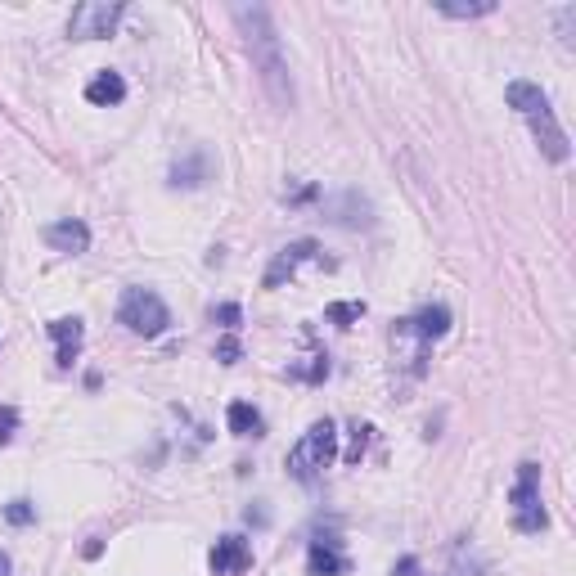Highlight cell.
Returning a JSON list of instances; mask_svg holds the SVG:
<instances>
[{"label":"cell","mask_w":576,"mask_h":576,"mask_svg":"<svg viewBox=\"0 0 576 576\" xmlns=\"http://www.w3.org/2000/svg\"><path fill=\"white\" fill-rule=\"evenodd\" d=\"M230 14H234V23L243 27V36H248L252 68L261 72V86H266V95L275 99L279 108H293L288 59H284V50H279V32H275V23H270V9L266 5H234Z\"/></svg>","instance_id":"1"},{"label":"cell","mask_w":576,"mask_h":576,"mask_svg":"<svg viewBox=\"0 0 576 576\" xmlns=\"http://www.w3.org/2000/svg\"><path fill=\"white\" fill-rule=\"evenodd\" d=\"M504 99H509L513 113L527 117L531 135H536L540 153H545L549 162H567V158H572V144H567V131L558 126L554 104H549V95L536 86V81H509V86H504Z\"/></svg>","instance_id":"2"},{"label":"cell","mask_w":576,"mask_h":576,"mask_svg":"<svg viewBox=\"0 0 576 576\" xmlns=\"http://www.w3.org/2000/svg\"><path fill=\"white\" fill-rule=\"evenodd\" d=\"M333 459H338V432H333L329 419H320L302 432V441H297L293 450H288V473H293L297 482H315Z\"/></svg>","instance_id":"3"},{"label":"cell","mask_w":576,"mask_h":576,"mask_svg":"<svg viewBox=\"0 0 576 576\" xmlns=\"http://www.w3.org/2000/svg\"><path fill=\"white\" fill-rule=\"evenodd\" d=\"M117 324H126L140 338H158V333H167L171 311L153 288H126L122 302H117Z\"/></svg>","instance_id":"4"},{"label":"cell","mask_w":576,"mask_h":576,"mask_svg":"<svg viewBox=\"0 0 576 576\" xmlns=\"http://www.w3.org/2000/svg\"><path fill=\"white\" fill-rule=\"evenodd\" d=\"M509 504H513V527L536 536V531L549 527V513L540 504V468L536 464H518V482L509 491Z\"/></svg>","instance_id":"5"},{"label":"cell","mask_w":576,"mask_h":576,"mask_svg":"<svg viewBox=\"0 0 576 576\" xmlns=\"http://www.w3.org/2000/svg\"><path fill=\"white\" fill-rule=\"evenodd\" d=\"M126 5H117V0H86V5L72 9L68 18V36H77V41H99V36H113V27L122 23Z\"/></svg>","instance_id":"6"},{"label":"cell","mask_w":576,"mask_h":576,"mask_svg":"<svg viewBox=\"0 0 576 576\" xmlns=\"http://www.w3.org/2000/svg\"><path fill=\"white\" fill-rule=\"evenodd\" d=\"M315 257H320V243H315V239H293L288 248L275 252V261H270V270H266V279H261V284L279 288L284 279H293V270L302 266V261H315Z\"/></svg>","instance_id":"7"},{"label":"cell","mask_w":576,"mask_h":576,"mask_svg":"<svg viewBox=\"0 0 576 576\" xmlns=\"http://www.w3.org/2000/svg\"><path fill=\"white\" fill-rule=\"evenodd\" d=\"M212 567L221 576H239V572H248L252 567V549H248V540L243 536H221L216 540V549H212Z\"/></svg>","instance_id":"8"},{"label":"cell","mask_w":576,"mask_h":576,"mask_svg":"<svg viewBox=\"0 0 576 576\" xmlns=\"http://www.w3.org/2000/svg\"><path fill=\"white\" fill-rule=\"evenodd\" d=\"M306 572L311 576H342L347 572V558H342L338 540H311V549H306Z\"/></svg>","instance_id":"9"},{"label":"cell","mask_w":576,"mask_h":576,"mask_svg":"<svg viewBox=\"0 0 576 576\" xmlns=\"http://www.w3.org/2000/svg\"><path fill=\"white\" fill-rule=\"evenodd\" d=\"M45 243H50L54 252H86L90 248V230H86V221H54V225H45Z\"/></svg>","instance_id":"10"},{"label":"cell","mask_w":576,"mask_h":576,"mask_svg":"<svg viewBox=\"0 0 576 576\" xmlns=\"http://www.w3.org/2000/svg\"><path fill=\"white\" fill-rule=\"evenodd\" d=\"M405 324L414 329V338H423L432 347L437 338H446V333H450V311L441 302H432V306H423V311H414Z\"/></svg>","instance_id":"11"},{"label":"cell","mask_w":576,"mask_h":576,"mask_svg":"<svg viewBox=\"0 0 576 576\" xmlns=\"http://www.w3.org/2000/svg\"><path fill=\"white\" fill-rule=\"evenodd\" d=\"M324 212H329L333 225H351V230H356V225H369V203L356 194V189H347V194L329 198V203H324Z\"/></svg>","instance_id":"12"},{"label":"cell","mask_w":576,"mask_h":576,"mask_svg":"<svg viewBox=\"0 0 576 576\" xmlns=\"http://www.w3.org/2000/svg\"><path fill=\"white\" fill-rule=\"evenodd\" d=\"M50 338L59 342V365L68 369L72 360H77V351H81V338H86V329H81V320L77 315H63V320H50Z\"/></svg>","instance_id":"13"},{"label":"cell","mask_w":576,"mask_h":576,"mask_svg":"<svg viewBox=\"0 0 576 576\" xmlns=\"http://www.w3.org/2000/svg\"><path fill=\"white\" fill-rule=\"evenodd\" d=\"M86 99L95 108H113V104H122L126 99V81H122V72H95L90 77V86H86Z\"/></svg>","instance_id":"14"},{"label":"cell","mask_w":576,"mask_h":576,"mask_svg":"<svg viewBox=\"0 0 576 576\" xmlns=\"http://www.w3.org/2000/svg\"><path fill=\"white\" fill-rule=\"evenodd\" d=\"M392 342H396V351H401L405 369H410V374H423V360H428V342H423V338H414V329H410V324H405V320H396Z\"/></svg>","instance_id":"15"},{"label":"cell","mask_w":576,"mask_h":576,"mask_svg":"<svg viewBox=\"0 0 576 576\" xmlns=\"http://www.w3.org/2000/svg\"><path fill=\"white\" fill-rule=\"evenodd\" d=\"M207 171H212V158L207 153H189V158H180L176 167H171V185H185V189H198L207 180Z\"/></svg>","instance_id":"16"},{"label":"cell","mask_w":576,"mask_h":576,"mask_svg":"<svg viewBox=\"0 0 576 576\" xmlns=\"http://www.w3.org/2000/svg\"><path fill=\"white\" fill-rule=\"evenodd\" d=\"M225 423H230L234 437H261V414L252 410L248 401H234L230 410H225Z\"/></svg>","instance_id":"17"},{"label":"cell","mask_w":576,"mask_h":576,"mask_svg":"<svg viewBox=\"0 0 576 576\" xmlns=\"http://www.w3.org/2000/svg\"><path fill=\"white\" fill-rule=\"evenodd\" d=\"M437 9L446 18H486V14H495V0H477V5H450V0H441Z\"/></svg>","instance_id":"18"},{"label":"cell","mask_w":576,"mask_h":576,"mask_svg":"<svg viewBox=\"0 0 576 576\" xmlns=\"http://www.w3.org/2000/svg\"><path fill=\"white\" fill-rule=\"evenodd\" d=\"M360 315H365V302H333L329 311H324V320H329V324H342V329H347V324H356Z\"/></svg>","instance_id":"19"},{"label":"cell","mask_w":576,"mask_h":576,"mask_svg":"<svg viewBox=\"0 0 576 576\" xmlns=\"http://www.w3.org/2000/svg\"><path fill=\"white\" fill-rule=\"evenodd\" d=\"M365 446H369V423H351V446H347V464H360V455H365Z\"/></svg>","instance_id":"20"},{"label":"cell","mask_w":576,"mask_h":576,"mask_svg":"<svg viewBox=\"0 0 576 576\" xmlns=\"http://www.w3.org/2000/svg\"><path fill=\"white\" fill-rule=\"evenodd\" d=\"M5 518L14 522V527H27V522H36V509L27 500H14V504H5Z\"/></svg>","instance_id":"21"},{"label":"cell","mask_w":576,"mask_h":576,"mask_svg":"<svg viewBox=\"0 0 576 576\" xmlns=\"http://www.w3.org/2000/svg\"><path fill=\"white\" fill-rule=\"evenodd\" d=\"M212 320H221L225 329H239V324H243V311H239L234 302H221V306H212Z\"/></svg>","instance_id":"22"},{"label":"cell","mask_w":576,"mask_h":576,"mask_svg":"<svg viewBox=\"0 0 576 576\" xmlns=\"http://www.w3.org/2000/svg\"><path fill=\"white\" fill-rule=\"evenodd\" d=\"M14 428H18V410H14V405H5V410H0V446L14 441Z\"/></svg>","instance_id":"23"},{"label":"cell","mask_w":576,"mask_h":576,"mask_svg":"<svg viewBox=\"0 0 576 576\" xmlns=\"http://www.w3.org/2000/svg\"><path fill=\"white\" fill-rule=\"evenodd\" d=\"M239 356H243L239 338H221V342H216V360H221V365H234Z\"/></svg>","instance_id":"24"}]
</instances>
